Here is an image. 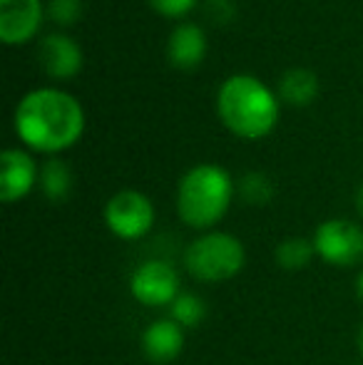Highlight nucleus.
Listing matches in <instances>:
<instances>
[{"label":"nucleus","mask_w":363,"mask_h":365,"mask_svg":"<svg viewBox=\"0 0 363 365\" xmlns=\"http://www.w3.org/2000/svg\"><path fill=\"white\" fill-rule=\"evenodd\" d=\"M18 140L33 152L58 154L78 145L85 132V110L80 100L58 90H30L18 102L13 115Z\"/></svg>","instance_id":"f257e3e1"},{"label":"nucleus","mask_w":363,"mask_h":365,"mask_svg":"<svg viewBox=\"0 0 363 365\" xmlns=\"http://www.w3.org/2000/svg\"><path fill=\"white\" fill-rule=\"evenodd\" d=\"M217 115L232 135L262 140L279 122V97L254 75H232L217 92Z\"/></svg>","instance_id":"f03ea898"},{"label":"nucleus","mask_w":363,"mask_h":365,"mask_svg":"<svg viewBox=\"0 0 363 365\" xmlns=\"http://www.w3.org/2000/svg\"><path fill=\"white\" fill-rule=\"evenodd\" d=\"M234 199V179L219 164H197L177 184V214L189 229L212 231Z\"/></svg>","instance_id":"7ed1b4c3"},{"label":"nucleus","mask_w":363,"mask_h":365,"mask_svg":"<svg viewBox=\"0 0 363 365\" xmlns=\"http://www.w3.org/2000/svg\"><path fill=\"white\" fill-rule=\"evenodd\" d=\"M247 264L244 244L227 231H207L184 251V269L202 284H222L242 274Z\"/></svg>","instance_id":"20e7f679"},{"label":"nucleus","mask_w":363,"mask_h":365,"mask_svg":"<svg viewBox=\"0 0 363 365\" xmlns=\"http://www.w3.org/2000/svg\"><path fill=\"white\" fill-rule=\"evenodd\" d=\"M105 224L117 239H145L155 226V204L137 189H122L105 204Z\"/></svg>","instance_id":"39448f33"},{"label":"nucleus","mask_w":363,"mask_h":365,"mask_svg":"<svg viewBox=\"0 0 363 365\" xmlns=\"http://www.w3.org/2000/svg\"><path fill=\"white\" fill-rule=\"evenodd\" d=\"M316 256L329 266L349 269L363 261V229L349 219H329L314 231Z\"/></svg>","instance_id":"423d86ee"},{"label":"nucleus","mask_w":363,"mask_h":365,"mask_svg":"<svg viewBox=\"0 0 363 365\" xmlns=\"http://www.w3.org/2000/svg\"><path fill=\"white\" fill-rule=\"evenodd\" d=\"M130 293L137 303L147 308L172 306L180 296V274L172 264L150 259L140 264L130 276Z\"/></svg>","instance_id":"0eeeda50"},{"label":"nucleus","mask_w":363,"mask_h":365,"mask_svg":"<svg viewBox=\"0 0 363 365\" xmlns=\"http://www.w3.org/2000/svg\"><path fill=\"white\" fill-rule=\"evenodd\" d=\"M43 0H0V40L23 45L38 35L45 18Z\"/></svg>","instance_id":"6e6552de"},{"label":"nucleus","mask_w":363,"mask_h":365,"mask_svg":"<svg viewBox=\"0 0 363 365\" xmlns=\"http://www.w3.org/2000/svg\"><path fill=\"white\" fill-rule=\"evenodd\" d=\"M38 179V164L25 149L10 147L0 154V199L5 204H15L28 197Z\"/></svg>","instance_id":"1a4fd4ad"},{"label":"nucleus","mask_w":363,"mask_h":365,"mask_svg":"<svg viewBox=\"0 0 363 365\" xmlns=\"http://www.w3.org/2000/svg\"><path fill=\"white\" fill-rule=\"evenodd\" d=\"M40 65L53 80H70L83 68V50L70 35L50 33L40 40Z\"/></svg>","instance_id":"9d476101"},{"label":"nucleus","mask_w":363,"mask_h":365,"mask_svg":"<svg viewBox=\"0 0 363 365\" xmlns=\"http://www.w3.org/2000/svg\"><path fill=\"white\" fill-rule=\"evenodd\" d=\"M142 351H145L147 361L155 365L172 363L184 351V328L172 318L152 321L142 333Z\"/></svg>","instance_id":"9b49d317"},{"label":"nucleus","mask_w":363,"mask_h":365,"mask_svg":"<svg viewBox=\"0 0 363 365\" xmlns=\"http://www.w3.org/2000/svg\"><path fill=\"white\" fill-rule=\"evenodd\" d=\"M207 55V38L197 23H180L167 40V60L177 70H192Z\"/></svg>","instance_id":"f8f14e48"},{"label":"nucleus","mask_w":363,"mask_h":365,"mask_svg":"<svg viewBox=\"0 0 363 365\" xmlns=\"http://www.w3.org/2000/svg\"><path fill=\"white\" fill-rule=\"evenodd\" d=\"M319 95V77L309 68H291L279 80V97L289 105L304 107Z\"/></svg>","instance_id":"ddd939ff"},{"label":"nucleus","mask_w":363,"mask_h":365,"mask_svg":"<svg viewBox=\"0 0 363 365\" xmlns=\"http://www.w3.org/2000/svg\"><path fill=\"white\" fill-rule=\"evenodd\" d=\"M40 187L50 202H65L73 189V172L63 159H48L40 169Z\"/></svg>","instance_id":"4468645a"},{"label":"nucleus","mask_w":363,"mask_h":365,"mask_svg":"<svg viewBox=\"0 0 363 365\" xmlns=\"http://www.w3.org/2000/svg\"><path fill=\"white\" fill-rule=\"evenodd\" d=\"M316 256L314 241L304 239V236H289L284 239L274 251L276 264L284 271H301L311 264V259Z\"/></svg>","instance_id":"2eb2a0df"},{"label":"nucleus","mask_w":363,"mask_h":365,"mask_svg":"<svg viewBox=\"0 0 363 365\" xmlns=\"http://www.w3.org/2000/svg\"><path fill=\"white\" fill-rule=\"evenodd\" d=\"M170 318L182 328H197L207 318V303L194 293H180L177 301L170 306Z\"/></svg>","instance_id":"dca6fc26"},{"label":"nucleus","mask_w":363,"mask_h":365,"mask_svg":"<svg viewBox=\"0 0 363 365\" xmlns=\"http://www.w3.org/2000/svg\"><path fill=\"white\" fill-rule=\"evenodd\" d=\"M239 197L247 204H252V207H264L274 197L272 179L262 172H247L239 179Z\"/></svg>","instance_id":"f3484780"},{"label":"nucleus","mask_w":363,"mask_h":365,"mask_svg":"<svg viewBox=\"0 0 363 365\" xmlns=\"http://www.w3.org/2000/svg\"><path fill=\"white\" fill-rule=\"evenodd\" d=\"M48 18L58 25H73L83 18V3L80 0H50Z\"/></svg>","instance_id":"a211bd4d"},{"label":"nucleus","mask_w":363,"mask_h":365,"mask_svg":"<svg viewBox=\"0 0 363 365\" xmlns=\"http://www.w3.org/2000/svg\"><path fill=\"white\" fill-rule=\"evenodd\" d=\"M152 10L165 18H182L197 5V0H150Z\"/></svg>","instance_id":"6ab92c4d"},{"label":"nucleus","mask_w":363,"mask_h":365,"mask_svg":"<svg viewBox=\"0 0 363 365\" xmlns=\"http://www.w3.org/2000/svg\"><path fill=\"white\" fill-rule=\"evenodd\" d=\"M356 212H359V217L363 219V184L359 187V192H356Z\"/></svg>","instance_id":"aec40b11"},{"label":"nucleus","mask_w":363,"mask_h":365,"mask_svg":"<svg viewBox=\"0 0 363 365\" xmlns=\"http://www.w3.org/2000/svg\"><path fill=\"white\" fill-rule=\"evenodd\" d=\"M356 293H359V298L363 301V271L359 274V281H356Z\"/></svg>","instance_id":"412c9836"},{"label":"nucleus","mask_w":363,"mask_h":365,"mask_svg":"<svg viewBox=\"0 0 363 365\" xmlns=\"http://www.w3.org/2000/svg\"><path fill=\"white\" fill-rule=\"evenodd\" d=\"M359 351L363 353V326H361V331H359Z\"/></svg>","instance_id":"4be33fe9"}]
</instances>
